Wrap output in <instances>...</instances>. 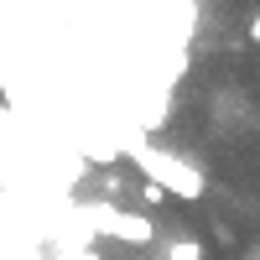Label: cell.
I'll use <instances>...</instances> for the list:
<instances>
[{"mask_svg": "<svg viewBox=\"0 0 260 260\" xmlns=\"http://www.w3.org/2000/svg\"><path fill=\"white\" fill-rule=\"evenodd\" d=\"M245 37H250V42H255V47H260V11L250 16V26H245Z\"/></svg>", "mask_w": 260, "mask_h": 260, "instance_id": "6", "label": "cell"}, {"mask_svg": "<svg viewBox=\"0 0 260 260\" xmlns=\"http://www.w3.org/2000/svg\"><path fill=\"white\" fill-rule=\"evenodd\" d=\"M167 260H203V240H192V234L172 240V245H167Z\"/></svg>", "mask_w": 260, "mask_h": 260, "instance_id": "3", "label": "cell"}, {"mask_svg": "<svg viewBox=\"0 0 260 260\" xmlns=\"http://www.w3.org/2000/svg\"><path fill=\"white\" fill-rule=\"evenodd\" d=\"M78 219L89 224L99 240H120V245H151L156 240V224L146 219V213H130V208H115V203H83Z\"/></svg>", "mask_w": 260, "mask_h": 260, "instance_id": "2", "label": "cell"}, {"mask_svg": "<svg viewBox=\"0 0 260 260\" xmlns=\"http://www.w3.org/2000/svg\"><path fill=\"white\" fill-rule=\"evenodd\" d=\"M208 234H213V245H219V250H234V245H240V234H234L224 219H213V224H208Z\"/></svg>", "mask_w": 260, "mask_h": 260, "instance_id": "4", "label": "cell"}, {"mask_svg": "<svg viewBox=\"0 0 260 260\" xmlns=\"http://www.w3.org/2000/svg\"><path fill=\"white\" fill-rule=\"evenodd\" d=\"M136 198H141L146 208H161V203L172 198V192H167V187H156V182H141V192H136Z\"/></svg>", "mask_w": 260, "mask_h": 260, "instance_id": "5", "label": "cell"}, {"mask_svg": "<svg viewBox=\"0 0 260 260\" xmlns=\"http://www.w3.org/2000/svg\"><path fill=\"white\" fill-rule=\"evenodd\" d=\"M250 260H260V250H255V255H250Z\"/></svg>", "mask_w": 260, "mask_h": 260, "instance_id": "7", "label": "cell"}, {"mask_svg": "<svg viewBox=\"0 0 260 260\" xmlns=\"http://www.w3.org/2000/svg\"><path fill=\"white\" fill-rule=\"evenodd\" d=\"M130 161L141 167V177H146V182L167 187L172 198H182V203H203V198H208V177H203V172L192 167L187 156H177V151L136 146V151H130Z\"/></svg>", "mask_w": 260, "mask_h": 260, "instance_id": "1", "label": "cell"}]
</instances>
